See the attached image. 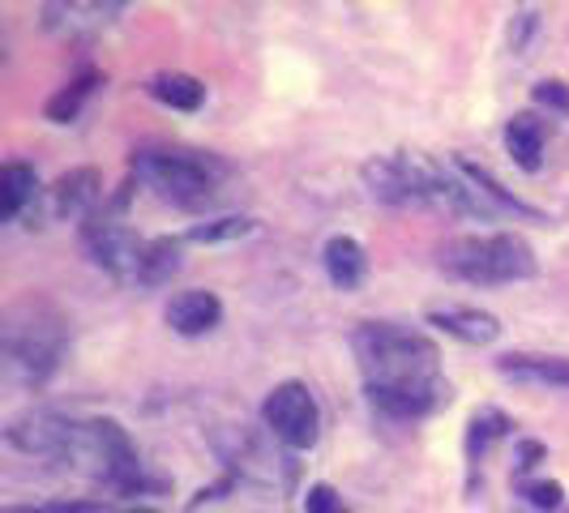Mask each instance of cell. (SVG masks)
Returning a JSON list of instances; mask_svg holds the SVG:
<instances>
[{
  "label": "cell",
  "mask_w": 569,
  "mask_h": 513,
  "mask_svg": "<svg viewBox=\"0 0 569 513\" xmlns=\"http://www.w3.org/2000/svg\"><path fill=\"white\" fill-rule=\"evenodd\" d=\"M351 351L377 415L411 424L450 402V381L441 376V346L425 330H411L402 321H360L351 330Z\"/></svg>",
  "instance_id": "1"
},
{
  "label": "cell",
  "mask_w": 569,
  "mask_h": 513,
  "mask_svg": "<svg viewBox=\"0 0 569 513\" xmlns=\"http://www.w3.org/2000/svg\"><path fill=\"white\" fill-rule=\"evenodd\" d=\"M4 441L30 457H52L90 480H103L116 492L142 484V454L133 436L103 415H60V411H27L9 420Z\"/></svg>",
  "instance_id": "2"
},
{
  "label": "cell",
  "mask_w": 569,
  "mask_h": 513,
  "mask_svg": "<svg viewBox=\"0 0 569 513\" xmlns=\"http://www.w3.org/2000/svg\"><path fill=\"white\" fill-rule=\"evenodd\" d=\"M365 184L377 201L386 205H437L450 214H471V219H501V210L458 171V163H437L420 150H395L377 154L365 168Z\"/></svg>",
  "instance_id": "3"
},
{
  "label": "cell",
  "mask_w": 569,
  "mask_h": 513,
  "mask_svg": "<svg viewBox=\"0 0 569 513\" xmlns=\"http://www.w3.org/2000/svg\"><path fill=\"white\" fill-rule=\"evenodd\" d=\"M133 180L154 189L176 210H206L223 193L231 168L210 154V150H189V145H142L129 159Z\"/></svg>",
  "instance_id": "4"
},
{
  "label": "cell",
  "mask_w": 569,
  "mask_h": 513,
  "mask_svg": "<svg viewBox=\"0 0 569 513\" xmlns=\"http://www.w3.org/2000/svg\"><path fill=\"white\" fill-rule=\"evenodd\" d=\"M0 346H4V364L13 376H22L30 385H43L69 351V321L52 300L27 295V300L4 309Z\"/></svg>",
  "instance_id": "5"
},
{
  "label": "cell",
  "mask_w": 569,
  "mask_h": 513,
  "mask_svg": "<svg viewBox=\"0 0 569 513\" xmlns=\"http://www.w3.org/2000/svg\"><path fill=\"white\" fill-rule=\"evenodd\" d=\"M437 265L471 286H510L527 283L540 274L536 249L518 235V231H485V235H455L450 244H441Z\"/></svg>",
  "instance_id": "6"
},
{
  "label": "cell",
  "mask_w": 569,
  "mask_h": 513,
  "mask_svg": "<svg viewBox=\"0 0 569 513\" xmlns=\"http://www.w3.org/2000/svg\"><path fill=\"white\" fill-rule=\"evenodd\" d=\"M261 428L291 454L313 450L321 436V402L305 381H279L261 402Z\"/></svg>",
  "instance_id": "7"
},
{
  "label": "cell",
  "mask_w": 569,
  "mask_h": 513,
  "mask_svg": "<svg viewBox=\"0 0 569 513\" xmlns=\"http://www.w3.org/2000/svg\"><path fill=\"white\" fill-rule=\"evenodd\" d=\"M124 193L112 201V205H103L99 214H90L82 223V244L90 261L99 265V270H108L112 279L120 283H133V274H138V256H142V244L133 231L120 223V210H124Z\"/></svg>",
  "instance_id": "8"
},
{
  "label": "cell",
  "mask_w": 569,
  "mask_h": 513,
  "mask_svg": "<svg viewBox=\"0 0 569 513\" xmlns=\"http://www.w3.org/2000/svg\"><path fill=\"white\" fill-rule=\"evenodd\" d=\"M497 372L513 385H531V390H569V355L506 351L497 355Z\"/></svg>",
  "instance_id": "9"
},
{
  "label": "cell",
  "mask_w": 569,
  "mask_h": 513,
  "mask_svg": "<svg viewBox=\"0 0 569 513\" xmlns=\"http://www.w3.org/2000/svg\"><path fill=\"white\" fill-rule=\"evenodd\" d=\"M168 325L180 339H201V334H214L223 325V300L206 286H189L180 295H171L168 304Z\"/></svg>",
  "instance_id": "10"
},
{
  "label": "cell",
  "mask_w": 569,
  "mask_h": 513,
  "mask_svg": "<svg viewBox=\"0 0 569 513\" xmlns=\"http://www.w3.org/2000/svg\"><path fill=\"white\" fill-rule=\"evenodd\" d=\"M103 205V171L99 168H73L52 184V210L57 219H90Z\"/></svg>",
  "instance_id": "11"
},
{
  "label": "cell",
  "mask_w": 569,
  "mask_h": 513,
  "mask_svg": "<svg viewBox=\"0 0 569 513\" xmlns=\"http://www.w3.org/2000/svg\"><path fill=\"white\" fill-rule=\"evenodd\" d=\"M428 325L446 330L450 339L467 342V346H488L501 334V321L488 313V309H476V304H441V309H428Z\"/></svg>",
  "instance_id": "12"
},
{
  "label": "cell",
  "mask_w": 569,
  "mask_h": 513,
  "mask_svg": "<svg viewBox=\"0 0 569 513\" xmlns=\"http://www.w3.org/2000/svg\"><path fill=\"white\" fill-rule=\"evenodd\" d=\"M124 13V4L112 0V4H99V0H90V4H43V22L48 30H57V34H69V39H78V34H94V30H103L108 22H116Z\"/></svg>",
  "instance_id": "13"
},
{
  "label": "cell",
  "mask_w": 569,
  "mask_h": 513,
  "mask_svg": "<svg viewBox=\"0 0 569 513\" xmlns=\"http://www.w3.org/2000/svg\"><path fill=\"white\" fill-rule=\"evenodd\" d=\"M321 265H326V279L339 291H356L369 279V253L356 235H330L321 244Z\"/></svg>",
  "instance_id": "14"
},
{
  "label": "cell",
  "mask_w": 569,
  "mask_h": 513,
  "mask_svg": "<svg viewBox=\"0 0 569 513\" xmlns=\"http://www.w3.org/2000/svg\"><path fill=\"white\" fill-rule=\"evenodd\" d=\"M548 120L536 112H518L506 120V150H510V159L518 163L522 171H536L543 168V150H548Z\"/></svg>",
  "instance_id": "15"
},
{
  "label": "cell",
  "mask_w": 569,
  "mask_h": 513,
  "mask_svg": "<svg viewBox=\"0 0 569 513\" xmlns=\"http://www.w3.org/2000/svg\"><path fill=\"white\" fill-rule=\"evenodd\" d=\"M184 256V240L180 235H154L142 244V256H138V274H133V286H163L180 274V261Z\"/></svg>",
  "instance_id": "16"
},
{
  "label": "cell",
  "mask_w": 569,
  "mask_h": 513,
  "mask_svg": "<svg viewBox=\"0 0 569 513\" xmlns=\"http://www.w3.org/2000/svg\"><path fill=\"white\" fill-rule=\"evenodd\" d=\"M513 432V420L506 411H497V406H480L476 415H471V424H467V436H462V457H467V471L476 475L480 471V462L492 454V445L497 441H506Z\"/></svg>",
  "instance_id": "17"
},
{
  "label": "cell",
  "mask_w": 569,
  "mask_h": 513,
  "mask_svg": "<svg viewBox=\"0 0 569 513\" xmlns=\"http://www.w3.org/2000/svg\"><path fill=\"white\" fill-rule=\"evenodd\" d=\"M146 94L154 103L171 108V112H198L206 103V82L193 78V73H180V69H163V73H154L146 82Z\"/></svg>",
  "instance_id": "18"
},
{
  "label": "cell",
  "mask_w": 569,
  "mask_h": 513,
  "mask_svg": "<svg viewBox=\"0 0 569 513\" xmlns=\"http://www.w3.org/2000/svg\"><path fill=\"white\" fill-rule=\"evenodd\" d=\"M455 163H458V171H462V175H467V180H471V184H476V189H480V193H485V198L492 201L497 210H501V214H513V219H531V223H548V214H543V210H536L531 201H522L518 193H510V189H506V184H501V180H497V175H492L488 168L471 163V159H455Z\"/></svg>",
  "instance_id": "19"
},
{
  "label": "cell",
  "mask_w": 569,
  "mask_h": 513,
  "mask_svg": "<svg viewBox=\"0 0 569 513\" xmlns=\"http://www.w3.org/2000/svg\"><path fill=\"white\" fill-rule=\"evenodd\" d=\"M39 198V175L30 163H4L0 168V219L13 223L27 214V205Z\"/></svg>",
  "instance_id": "20"
},
{
  "label": "cell",
  "mask_w": 569,
  "mask_h": 513,
  "mask_svg": "<svg viewBox=\"0 0 569 513\" xmlns=\"http://www.w3.org/2000/svg\"><path fill=\"white\" fill-rule=\"evenodd\" d=\"M99 86V73H82L78 82H69L64 90H57L52 99H48V108H43V115L52 120V124H69V120H78V112H82V103L90 99V90Z\"/></svg>",
  "instance_id": "21"
},
{
  "label": "cell",
  "mask_w": 569,
  "mask_h": 513,
  "mask_svg": "<svg viewBox=\"0 0 569 513\" xmlns=\"http://www.w3.org/2000/svg\"><path fill=\"white\" fill-rule=\"evenodd\" d=\"M249 231H257V219L223 214V219H210V223H193L184 240H193V244H231V240H244Z\"/></svg>",
  "instance_id": "22"
},
{
  "label": "cell",
  "mask_w": 569,
  "mask_h": 513,
  "mask_svg": "<svg viewBox=\"0 0 569 513\" xmlns=\"http://www.w3.org/2000/svg\"><path fill=\"white\" fill-rule=\"evenodd\" d=\"M518 496L531 501L536 510H561L566 487L557 484V480H522V484H518Z\"/></svg>",
  "instance_id": "23"
},
{
  "label": "cell",
  "mask_w": 569,
  "mask_h": 513,
  "mask_svg": "<svg viewBox=\"0 0 569 513\" xmlns=\"http://www.w3.org/2000/svg\"><path fill=\"white\" fill-rule=\"evenodd\" d=\"M536 30H540V13H536V9H518V13H513V22H510V52L513 57H527V48H531Z\"/></svg>",
  "instance_id": "24"
},
{
  "label": "cell",
  "mask_w": 569,
  "mask_h": 513,
  "mask_svg": "<svg viewBox=\"0 0 569 513\" xmlns=\"http://www.w3.org/2000/svg\"><path fill=\"white\" fill-rule=\"evenodd\" d=\"M103 501H39V505H4L0 513H99Z\"/></svg>",
  "instance_id": "25"
},
{
  "label": "cell",
  "mask_w": 569,
  "mask_h": 513,
  "mask_svg": "<svg viewBox=\"0 0 569 513\" xmlns=\"http://www.w3.org/2000/svg\"><path fill=\"white\" fill-rule=\"evenodd\" d=\"M531 99H536V108H548V112L557 115H569V86L561 78H548L531 90Z\"/></svg>",
  "instance_id": "26"
},
{
  "label": "cell",
  "mask_w": 569,
  "mask_h": 513,
  "mask_svg": "<svg viewBox=\"0 0 569 513\" xmlns=\"http://www.w3.org/2000/svg\"><path fill=\"white\" fill-rule=\"evenodd\" d=\"M305 510L309 513H347L342 510V496L330 484H313L305 496Z\"/></svg>",
  "instance_id": "27"
},
{
  "label": "cell",
  "mask_w": 569,
  "mask_h": 513,
  "mask_svg": "<svg viewBox=\"0 0 569 513\" xmlns=\"http://www.w3.org/2000/svg\"><path fill=\"white\" fill-rule=\"evenodd\" d=\"M540 457H548V450H543L540 441H522V445H518V471H531Z\"/></svg>",
  "instance_id": "28"
},
{
  "label": "cell",
  "mask_w": 569,
  "mask_h": 513,
  "mask_svg": "<svg viewBox=\"0 0 569 513\" xmlns=\"http://www.w3.org/2000/svg\"><path fill=\"white\" fill-rule=\"evenodd\" d=\"M120 513H159V510H150V505H133V510H120Z\"/></svg>",
  "instance_id": "29"
}]
</instances>
